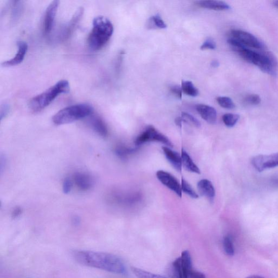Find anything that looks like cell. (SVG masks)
<instances>
[{"label":"cell","instance_id":"1","mask_svg":"<svg viewBox=\"0 0 278 278\" xmlns=\"http://www.w3.org/2000/svg\"><path fill=\"white\" fill-rule=\"evenodd\" d=\"M73 256L80 264L106 271L124 274L126 268L123 261L116 255L108 253L89 251H74Z\"/></svg>","mask_w":278,"mask_h":278},{"label":"cell","instance_id":"2","mask_svg":"<svg viewBox=\"0 0 278 278\" xmlns=\"http://www.w3.org/2000/svg\"><path fill=\"white\" fill-rule=\"evenodd\" d=\"M231 48L245 61L257 66L263 72L273 77L276 76L277 62L271 52L255 51L238 43H234Z\"/></svg>","mask_w":278,"mask_h":278},{"label":"cell","instance_id":"3","mask_svg":"<svg viewBox=\"0 0 278 278\" xmlns=\"http://www.w3.org/2000/svg\"><path fill=\"white\" fill-rule=\"evenodd\" d=\"M114 32L113 25L107 18L99 16L94 18L93 28L88 38L89 47L93 51L102 49Z\"/></svg>","mask_w":278,"mask_h":278},{"label":"cell","instance_id":"4","mask_svg":"<svg viewBox=\"0 0 278 278\" xmlns=\"http://www.w3.org/2000/svg\"><path fill=\"white\" fill-rule=\"evenodd\" d=\"M69 90L68 81L65 80L59 81L46 91L30 100L28 103L29 108L33 112L41 111L49 106L59 95L68 93Z\"/></svg>","mask_w":278,"mask_h":278},{"label":"cell","instance_id":"5","mask_svg":"<svg viewBox=\"0 0 278 278\" xmlns=\"http://www.w3.org/2000/svg\"><path fill=\"white\" fill-rule=\"evenodd\" d=\"M93 111V107L89 104H74L59 111L52 121L56 125L70 124L92 115Z\"/></svg>","mask_w":278,"mask_h":278},{"label":"cell","instance_id":"6","mask_svg":"<svg viewBox=\"0 0 278 278\" xmlns=\"http://www.w3.org/2000/svg\"><path fill=\"white\" fill-rule=\"evenodd\" d=\"M156 141L166 145L168 147H173L172 142L165 135L157 131L153 126H148L144 131L142 132L135 139V146L139 147L148 142Z\"/></svg>","mask_w":278,"mask_h":278},{"label":"cell","instance_id":"7","mask_svg":"<svg viewBox=\"0 0 278 278\" xmlns=\"http://www.w3.org/2000/svg\"><path fill=\"white\" fill-rule=\"evenodd\" d=\"M229 37L239 42L244 47L257 50H264L265 46L256 36L241 29H232L229 32Z\"/></svg>","mask_w":278,"mask_h":278},{"label":"cell","instance_id":"8","mask_svg":"<svg viewBox=\"0 0 278 278\" xmlns=\"http://www.w3.org/2000/svg\"><path fill=\"white\" fill-rule=\"evenodd\" d=\"M253 167L259 172L278 167V153L255 156L251 160Z\"/></svg>","mask_w":278,"mask_h":278},{"label":"cell","instance_id":"9","mask_svg":"<svg viewBox=\"0 0 278 278\" xmlns=\"http://www.w3.org/2000/svg\"><path fill=\"white\" fill-rule=\"evenodd\" d=\"M157 179L169 189L174 191L180 198L182 196L181 185L177 179L170 173L163 170L157 171L156 174Z\"/></svg>","mask_w":278,"mask_h":278},{"label":"cell","instance_id":"10","mask_svg":"<svg viewBox=\"0 0 278 278\" xmlns=\"http://www.w3.org/2000/svg\"><path fill=\"white\" fill-rule=\"evenodd\" d=\"M59 2L58 0L52 2L45 12L43 31L45 34L51 33L54 25V22L57 13Z\"/></svg>","mask_w":278,"mask_h":278},{"label":"cell","instance_id":"11","mask_svg":"<svg viewBox=\"0 0 278 278\" xmlns=\"http://www.w3.org/2000/svg\"><path fill=\"white\" fill-rule=\"evenodd\" d=\"M84 7H80L75 12L71 20L64 27L61 37L62 41H65L69 38L72 34L75 29L76 28L82 19L84 14Z\"/></svg>","mask_w":278,"mask_h":278},{"label":"cell","instance_id":"12","mask_svg":"<svg viewBox=\"0 0 278 278\" xmlns=\"http://www.w3.org/2000/svg\"><path fill=\"white\" fill-rule=\"evenodd\" d=\"M18 51L15 56L8 61L2 63L4 67H12L20 64L24 61L25 56L28 50V45L24 41H18L17 42Z\"/></svg>","mask_w":278,"mask_h":278},{"label":"cell","instance_id":"13","mask_svg":"<svg viewBox=\"0 0 278 278\" xmlns=\"http://www.w3.org/2000/svg\"><path fill=\"white\" fill-rule=\"evenodd\" d=\"M196 109L201 116L210 124H215L217 121V111L213 107L208 105L200 104L197 105Z\"/></svg>","mask_w":278,"mask_h":278},{"label":"cell","instance_id":"14","mask_svg":"<svg viewBox=\"0 0 278 278\" xmlns=\"http://www.w3.org/2000/svg\"><path fill=\"white\" fill-rule=\"evenodd\" d=\"M199 193L202 196L206 197L210 202L214 201L215 189L213 183L208 179H202L197 184Z\"/></svg>","mask_w":278,"mask_h":278},{"label":"cell","instance_id":"15","mask_svg":"<svg viewBox=\"0 0 278 278\" xmlns=\"http://www.w3.org/2000/svg\"><path fill=\"white\" fill-rule=\"evenodd\" d=\"M163 151L167 160L178 172H181L182 167V156L178 152L173 151L168 146L162 147Z\"/></svg>","mask_w":278,"mask_h":278},{"label":"cell","instance_id":"16","mask_svg":"<svg viewBox=\"0 0 278 278\" xmlns=\"http://www.w3.org/2000/svg\"><path fill=\"white\" fill-rule=\"evenodd\" d=\"M196 5L201 8L217 11H228L230 9V6L223 2L213 1V0H206V1H198L195 2Z\"/></svg>","mask_w":278,"mask_h":278},{"label":"cell","instance_id":"17","mask_svg":"<svg viewBox=\"0 0 278 278\" xmlns=\"http://www.w3.org/2000/svg\"><path fill=\"white\" fill-rule=\"evenodd\" d=\"M73 179L75 184L81 190H87L91 188L93 184L92 179L84 173H76L73 176Z\"/></svg>","mask_w":278,"mask_h":278},{"label":"cell","instance_id":"18","mask_svg":"<svg viewBox=\"0 0 278 278\" xmlns=\"http://www.w3.org/2000/svg\"><path fill=\"white\" fill-rule=\"evenodd\" d=\"M90 125L94 130L101 137L106 138L108 136V130L106 124L99 116H93L90 120Z\"/></svg>","mask_w":278,"mask_h":278},{"label":"cell","instance_id":"19","mask_svg":"<svg viewBox=\"0 0 278 278\" xmlns=\"http://www.w3.org/2000/svg\"><path fill=\"white\" fill-rule=\"evenodd\" d=\"M180 260H181L182 278H189L193 270L191 255L189 251H183L180 257Z\"/></svg>","mask_w":278,"mask_h":278},{"label":"cell","instance_id":"20","mask_svg":"<svg viewBox=\"0 0 278 278\" xmlns=\"http://www.w3.org/2000/svg\"><path fill=\"white\" fill-rule=\"evenodd\" d=\"M182 166L187 171L196 173L200 174L201 171L196 164H195L191 159V157L185 150L182 149L181 153Z\"/></svg>","mask_w":278,"mask_h":278},{"label":"cell","instance_id":"21","mask_svg":"<svg viewBox=\"0 0 278 278\" xmlns=\"http://www.w3.org/2000/svg\"><path fill=\"white\" fill-rule=\"evenodd\" d=\"M181 87L182 92L187 95L191 97H196L198 95V90L194 87L192 82L191 81H183Z\"/></svg>","mask_w":278,"mask_h":278},{"label":"cell","instance_id":"22","mask_svg":"<svg viewBox=\"0 0 278 278\" xmlns=\"http://www.w3.org/2000/svg\"><path fill=\"white\" fill-rule=\"evenodd\" d=\"M170 274L172 278H182L180 257L177 258L172 263Z\"/></svg>","mask_w":278,"mask_h":278},{"label":"cell","instance_id":"23","mask_svg":"<svg viewBox=\"0 0 278 278\" xmlns=\"http://www.w3.org/2000/svg\"><path fill=\"white\" fill-rule=\"evenodd\" d=\"M132 270L134 274L139 278H167L160 275L145 271L144 270L137 267H132Z\"/></svg>","mask_w":278,"mask_h":278},{"label":"cell","instance_id":"24","mask_svg":"<svg viewBox=\"0 0 278 278\" xmlns=\"http://www.w3.org/2000/svg\"><path fill=\"white\" fill-rule=\"evenodd\" d=\"M240 119L238 114L228 113L222 116L223 122L228 127H233L236 125Z\"/></svg>","mask_w":278,"mask_h":278},{"label":"cell","instance_id":"25","mask_svg":"<svg viewBox=\"0 0 278 278\" xmlns=\"http://www.w3.org/2000/svg\"><path fill=\"white\" fill-rule=\"evenodd\" d=\"M217 102L220 106L225 109H232L235 108V104L228 97H218Z\"/></svg>","mask_w":278,"mask_h":278},{"label":"cell","instance_id":"26","mask_svg":"<svg viewBox=\"0 0 278 278\" xmlns=\"http://www.w3.org/2000/svg\"><path fill=\"white\" fill-rule=\"evenodd\" d=\"M181 187L182 190L187 195H189L192 198H198V195L195 191L192 186L189 184L186 180L183 178L182 179L181 181Z\"/></svg>","mask_w":278,"mask_h":278},{"label":"cell","instance_id":"27","mask_svg":"<svg viewBox=\"0 0 278 278\" xmlns=\"http://www.w3.org/2000/svg\"><path fill=\"white\" fill-rule=\"evenodd\" d=\"M223 248L225 253L229 256H233L234 254V247L232 240L229 236H225L223 239Z\"/></svg>","mask_w":278,"mask_h":278},{"label":"cell","instance_id":"28","mask_svg":"<svg viewBox=\"0 0 278 278\" xmlns=\"http://www.w3.org/2000/svg\"><path fill=\"white\" fill-rule=\"evenodd\" d=\"M149 26L164 29L167 28V25L161 18L159 14L156 15L149 19Z\"/></svg>","mask_w":278,"mask_h":278},{"label":"cell","instance_id":"29","mask_svg":"<svg viewBox=\"0 0 278 278\" xmlns=\"http://www.w3.org/2000/svg\"><path fill=\"white\" fill-rule=\"evenodd\" d=\"M260 97L257 94L248 95L244 97V103L249 106H257L261 102Z\"/></svg>","mask_w":278,"mask_h":278},{"label":"cell","instance_id":"30","mask_svg":"<svg viewBox=\"0 0 278 278\" xmlns=\"http://www.w3.org/2000/svg\"><path fill=\"white\" fill-rule=\"evenodd\" d=\"M136 150L137 149H130L125 146H120L115 149V153L119 157L125 158L128 155L134 153Z\"/></svg>","mask_w":278,"mask_h":278},{"label":"cell","instance_id":"31","mask_svg":"<svg viewBox=\"0 0 278 278\" xmlns=\"http://www.w3.org/2000/svg\"><path fill=\"white\" fill-rule=\"evenodd\" d=\"M182 118L183 119V122H185L186 123L190 124L197 128L200 127L201 126L200 122L196 118H195L194 116L189 113H187V112H182Z\"/></svg>","mask_w":278,"mask_h":278},{"label":"cell","instance_id":"32","mask_svg":"<svg viewBox=\"0 0 278 278\" xmlns=\"http://www.w3.org/2000/svg\"><path fill=\"white\" fill-rule=\"evenodd\" d=\"M171 93L176 96L179 99L181 100L182 97V87L178 85L172 86L170 87Z\"/></svg>","mask_w":278,"mask_h":278},{"label":"cell","instance_id":"33","mask_svg":"<svg viewBox=\"0 0 278 278\" xmlns=\"http://www.w3.org/2000/svg\"><path fill=\"white\" fill-rule=\"evenodd\" d=\"M216 48V43L212 39H207L201 47V50H215Z\"/></svg>","mask_w":278,"mask_h":278},{"label":"cell","instance_id":"34","mask_svg":"<svg viewBox=\"0 0 278 278\" xmlns=\"http://www.w3.org/2000/svg\"><path fill=\"white\" fill-rule=\"evenodd\" d=\"M72 183L69 178H66L63 183V191L65 193H69L72 189Z\"/></svg>","mask_w":278,"mask_h":278},{"label":"cell","instance_id":"35","mask_svg":"<svg viewBox=\"0 0 278 278\" xmlns=\"http://www.w3.org/2000/svg\"><path fill=\"white\" fill-rule=\"evenodd\" d=\"M10 110V107L9 104H4L1 108V112H0V119L3 120L7 115L9 114Z\"/></svg>","mask_w":278,"mask_h":278},{"label":"cell","instance_id":"36","mask_svg":"<svg viewBox=\"0 0 278 278\" xmlns=\"http://www.w3.org/2000/svg\"><path fill=\"white\" fill-rule=\"evenodd\" d=\"M189 278H206V276L204 273L192 270Z\"/></svg>","mask_w":278,"mask_h":278},{"label":"cell","instance_id":"37","mask_svg":"<svg viewBox=\"0 0 278 278\" xmlns=\"http://www.w3.org/2000/svg\"><path fill=\"white\" fill-rule=\"evenodd\" d=\"M22 212V210L20 207H17L14 210L12 213V216L13 218H17L18 217Z\"/></svg>","mask_w":278,"mask_h":278},{"label":"cell","instance_id":"38","mask_svg":"<svg viewBox=\"0 0 278 278\" xmlns=\"http://www.w3.org/2000/svg\"><path fill=\"white\" fill-rule=\"evenodd\" d=\"M183 122V119L180 117H178L175 119V124L179 127L181 128L182 126V123Z\"/></svg>","mask_w":278,"mask_h":278},{"label":"cell","instance_id":"39","mask_svg":"<svg viewBox=\"0 0 278 278\" xmlns=\"http://www.w3.org/2000/svg\"><path fill=\"white\" fill-rule=\"evenodd\" d=\"M211 65L214 67H217L219 66L220 63L217 61H213L211 63Z\"/></svg>","mask_w":278,"mask_h":278},{"label":"cell","instance_id":"40","mask_svg":"<svg viewBox=\"0 0 278 278\" xmlns=\"http://www.w3.org/2000/svg\"><path fill=\"white\" fill-rule=\"evenodd\" d=\"M73 221L74 224H78L80 223V220L78 219V217H74Z\"/></svg>","mask_w":278,"mask_h":278},{"label":"cell","instance_id":"41","mask_svg":"<svg viewBox=\"0 0 278 278\" xmlns=\"http://www.w3.org/2000/svg\"><path fill=\"white\" fill-rule=\"evenodd\" d=\"M247 278H264V277H262L258 275H252V276L247 277Z\"/></svg>","mask_w":278,"mask_h":278},{"label":"cell","instance_id":"42","mask_svg":"<svg viewBox=\"0 0 278 278\" xmlns=\"http://www.w3.org/2000/svg\"><path fill=\"white\" fill-rule=\"evenodd\" d=\"M273 5L278 9V1H275L273 3Z\"/></svg>","mask_w":278,"mask_h":278}]
</instances>
